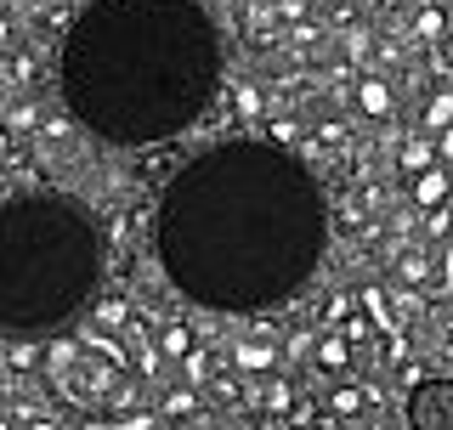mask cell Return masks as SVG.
I'll return each instance as SVG.
<instances>
[{
  "instance_id": "cell-1",
  "label": "cell",
  "mask_w": 453,
  "mask_h": 430,
  "mask_svg": "<svg viewBox=\"0 0 453 430\" xmlns=\"http://www.w3.org/2000/svg\"><path fill=\"white\" fill-rule=\"evenodd\" d=\"M153 250L193 306L244 318L306 289L329 250V204L289 148L233 136L170 176Z\"/></svg>"
},
{
  "instance_id": "cell-2",
  "label": "cell",
  "mask_w": 453,
  "mask_h": 430,
  "mask_svg": "<svg viewBox=\"0 0 453 430\" xmlns=\"http://www.w3.org/2000/svg\"><path fill=\"white\" fill-rule=\"evenodd\" d=\"M57 91L108 148H159L221 91V35L198 0H91L63 35Z\"/></svg>"
},
{
  "instance_id": "cell-3",
  "label": "cell",
  "mask_w": 453,
  "mask_h": 430,
  "mask_svg": "<svg viewBox=\"0 0 453 430\" xmlns=\"http://www.w3.org/2000/svg\"><path fill=\"white\" fill-rule=\"evenodd\" d=\"M108 266L103 221L68 193L0 198V334L51 340L96 300Z\"/></svg>"
},
{
  "instance_id": "cell-4",
  "label": "cell",
  "mask_w": 453,
  "mask_h": 430,
  "mask_svg": "<svg viewBox=\"0 0 453 430\" xmlns=\"http://www.w3.org/2000/svg\"><path fill=\"white\" fill-rule=\"evenodd\" d=\"M403 413L408 430H453V380H414Z\"/></svg>"
},
{
  "instance_id": "cell-5",
  "label": "cell",
  "mask_w": 453,
  "mask_h": 430,
  "mask_svg": "<svg viewBox=\"0 0 453 430\" xmlns=\"http://www.w3.org/2000/svg\"><path fill=\"white\" fill-rule=\"evenodd\" d=\"M363 108L368 113H386L391 103H386V85H363Z\"/></svg>"
},
{
  "instance_id": "cell-6",
  "label": "cell",
  "mask_w": 453,
  "mask_h": 430,
  "mask_svg": "<svg viewBox=\"0 0 453 430\" xmlns=\"http://www.w3.org/2000/svg\"><path fill=\"white\" fill-rule=\"evenodd\" d=\"M323 368H346V346H340V340L323 346Z\"/></svg>"
},
{
  "instance_id": "cell-7",
  "label": "cell",
  "mask_w": 453,
  "mask_h": 430,
  "mask_svg": "<svg viewBox=\"0 0 453 430\" xmlns=\"http://www.w3.org/2000/svg\"><path fill=\"white\" fill-rule=\"evenodd\" d=\"M419 198H425V204H436V198H442V176H425L419 181Z\"/></svg>"
},
{
  "instance_id": "cell-8",
  "label": "cell",
  "mask_w": 453,
  "mask_h": 430,
  "mask_svg": "<svg viewBox=\"0 0 453 430\" xmlns=\"http://www.w3.org/2000/svg\"><path fill=\"white\" fill-rule=\"evenodd\" d=\"M334 413H357V391H340L334 396Z\"/></svg>"
},
{
  "instance_id": "cell-9",
  "label": "cell",
  "mask_w": 453,
  "mask_h": 430,
  "mask_svg": "<svg viewBox=\"0 0 453 430\" xmlns=\"http://www.w3.org/2000/svg\"><path fill=\"white\" fill-rule=\"evenodd\" d=\"M403 278H408V283H419V278H425V261H414V255H408V261H403Z\"/></svg>"
}]
</instances>
